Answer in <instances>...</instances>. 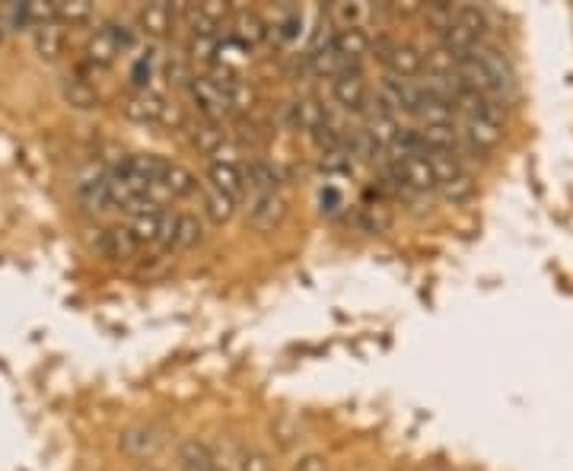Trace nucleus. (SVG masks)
<instances>
[{
  "label": "nucleus",
  "mask_w": 573,
  "mask_h": 471,
  "mask_svg": "<svg viewBox=\"0 0 573 471\" xmlns=\"http://www.w3.org/2000/svg\"><path fill=\"white\" fill-rule=\"evenodd\" d=\"M459 77L472 86V90L491 96V99H507L516 90V71H513V61L507 58V51L491 45V42H481L472 55H465L459 61Z\"/></svg>",
  "instance_id": "f257e3e1"
},
{
  "label": "nucleus",
  "mask_w": 573,
  "mask_h": 471,
  "mask_svg": "<svg viewBox=\"0 0 573 471\" xmlns=\"http://www.w3.org/2000/svg\"><path fill=\"white\" fill-rule=\"evenodd\" d=\"M376 58L382 61L389 77H398V80H418L427 67V51L421 45H414L411 39H392V36H382L376 39L373 45Z\"/></svg>",
  "instance_id": "f03ea898"
},
{
  "label": "nucleus",
  "mask_w": 573,
  "mask_h": 471,
  "mask_svg": "<svg viewBox=\"0 0 573 471\" xmlns=\"http://www.w3.org/2000/svg\"><path fill=\"white\" fill-rule=\"evenodd\" d=\"M125 115L134 121V125H144V128H182L185 118L179 112L176 102H169L163 93H134L125 102Z\"/></svg>",
  "instance_id": "7ed1b4c3"
},
{
  "label": "nucleus",
  "mask_w": 573,
  "mask_h": 471,
  "mask_svg": "<svg viewBox=\"0 0 573 471\" xmlns=\"http://www.w3.org/2000/svg\"><path fill=\"white\" fill-rule=\"evenodd\" d=\"M185 93H188V99H191V106H195L198 118L220 121L227 112H233L227 90H223V83H220L211 71L191 77V83L185 86Z\"/></svg>",
  "instance_id": "20e7f679"
},
{
  "label": "nucleus",
  "mask_w": 573,
  "mask_h": 471,
  "mask_svg": "<svg viewBox=\"0 0 573 471\" xmlns=\"http://www.w3.org/2000/svg\"><path fill=\"white\" fill-rule=\"evenodd\" d=\"M207 185L223 191V195H230L236 201H246L249 195V185H246V169L242 163L233 156V147L227 144L214 160H207Z\"/></svg>",
  "instance_id": "39448f33"
},
{
  "label": "nucleus",
  "mask_w": 573,
  "mask_h": 471,
  "mask_svg": "<svg viewBox=\"0 0 573 471\" xmlns=\"http://www.w3.org/2000/svg\"><path fill=\"white\" fill-rule=\"evenodd\" d=\"M290 214V201L284 191H255L246 195V220L255 226L258 233L277 230Z\"/></svg>",
  "instance_id": "423d86ee"
},
{
  "label": "nucleus",
  "mask_w": 573,
  "mask_h": 471,
  "mask_svg": "<svg viewBox=\"0 0 573 471\" xmlns=\"http://www.w3.org/2000/svg\"><path fill=\"white\" fill-rule=\"evenodd\" d=\"M332 99L344 112H354V115H367L373 106H370V86H367V77H363L360 64H351L347 71H341L335 80H332Z\"/></svg>",
  "instance_id": "0eeeda50"
},
{
  "label": "nucleus",
  "mask_w": 573,
  "mask_h": 471,
  "mask_svg": "<svg viewBox=\"0 0 573 471\" xmlns=\"http://www.w3.org/2000/svg\"><path fill=\"white\" fill-rule=\"evenodd\" d=\"M185 137H188V144L191 150H198L201 156H207V160H214V156L230 144V137L227 131H223L220 121H211V118H185V125H182Z\"/></svg>",
  "instance_id": "6e6552de"
},
{
  "label": "nucleus",
  "mask_w": 573,
  "mask_h": 471,
  "mask_svg": "<svg viewBox=\"0 0 573 471\" xmlns=\"http://www.w3.org/2000/svg\"><path fill=\"white\" fill-rule=\"evenodd\" d=\"M163 71H166V58L160 55V48H156L153 42L137 48L131 55V64H128V80L134 86V93H150L153 80H160Z\"/></svg>",
  "instance_id": "1a4fd4ad"
},
{
  "label": "nucleus",
  "mask_w": 573,
  "mask_h": 471,
  "mask_svg": "<svg viewBox=\"0 0 573 471\" xmlns=\"http://www.w3.org/2000/svg\"><path fill=\"white\" fill-rule=\"evenodd\" d=\"M204 242V220L191 211H169V226H166V242L163 249H195Z\"/></svg>",
  "instance_id": "9d476101"
},
{
  "label": "nucleus",
  "mask_w": 573,
  "mask_h": 471,
  "mask_svg": "<svg viewBox=\"0 0 573 471\" xmlns=\"http://www.w3.org/2000/svg\"><path fill=\"white\" fill-rule=\"evenodd\" d=\"M121 58V48L112 36V29L109 23L106 26H99L90 39H86L83 45V67L90 74H102V71H109V67Z\"/></svg>",
  "instance_id": "9b49d317"
},
{
  "label": "nucleus",
  "mask_w": 573,
  "mask_h": 471,
  "mask_svg": "<svg viewBox=\"0 0 573 471\" xmlns=\"http://www.w3.org/2000/svg\"><path fill=\"white\" fill-rule=\"evenodd\" d=\"M395 160V156H392ZM398 169H402V179H405V188L411 195H430V191H440V182H437V172H433V163L427 153H414V156H402V160H395Z\"/></svg>",
  "instance_id": "f8f14e48"
},
{
  "label": "nucleus",
  "mask_w": 573,
  "mask_h": 471,
  "mask_svg": "<svg viewBox=\"0 0 573 471\" xmlns=\"http://www.w3.org/2000/svg\"><path fill=\"white\" fill-rule=\"evenodd\" d=\"M93 249L106 258H115V261H128V258H137L141 255V242L131 233V226H106V230H99V236L93 239Z\"/></svg>",
  "instance_id": "ddd939ff"
},
{
  "label": "nucleus",
  "mask_w": 573,
  "mask_h": 471,
  "mask_svg": "<svg viewBox=\"0 0 573 471\" xmlns=\"http://www.w3.org/2000/svg\"><path fill=\"white\" fill-rule=\"evenodd\" d=\"M230 32L252 51H258L262 45L271 42V23L258 10H236Z\"/></svg>",
  "instance_id": "4468645a"
},
{
  "label": "nucleus",
  "mask_w": 573,
  "mask_h": 471,
  "mask_svg": "<svg viewBox=\"0 0 573 471\" xmlns=\"http://www.w3.org/2000/svg\"><path fill=\"white\" fill-rule=\"evenodd\" d=\"M77 201L86 207V211H109L112 207V185H109V172H86L77 182Z\"/></svg>",
  "instance_id": "2eb2a0df"
},
{
  "label": "nucleus",
  "mask_w": 573,
  "mask_h": 471,
  "mask_svg": "<svg viewBox=\"0 0 573 471\" xmlns=\"http://www.w3.org/2000/svg\"><path fill=\"white\" fill-rule=\"evenodd\" d=\"M128 226H131V233L137 236V242H141V246L163 249L166 226H169V211H163V207H153V211L134 214V217L128 220Z\"/></svg>",
  "instance_id": "dca6fc26"
},
{
  "label": "nucleus",
  "mask_w": 573,
  "mask_h": 471,
  "mask_svg": "<svg viewBox=\"0 0 573 471\" xmlns=\"http://www.w3.org/2000/svg\"><path fill=\"white\" fill-rule=\"evenodd\" d=\"M287 118H290V125L303 131V134H316L328 118V109L322 106V102L316 96H300V99H293L290 106H287Z\"/></svg>",
  "instance_id": "f3484780"
},
{
  "label": "nucleus",
  "mask_w": 573,
  "mask_h": 471,
  "mask_svg": "<svg viewBox=\"0 0 573 471\" xmlns=\"http://www.w3.org/2000/svg\"><path fill=\"white\" fill-rule=\"evenodd\" d=\"M176 7L172 4H147L137 13V32H144L147 39H166L176 29Z\"/></svg>",
  "instance_id": "a211bd4d"
},
{
  "label": "nucleus",
  "mask_w": 573,
  "mask_h": 471,
  "mask_svg": "<svg viewBox=\"0 0 573 471\" xmlns=\"http://www.w3.org/2000/svg\"><path fill=\"white\" fill-rule=\"evenodd\" d=\"M242 169H246L249 195H255V191H284V172H281V166H277V163L255 156V160H249Z\"/></svg>",
  "instance_id": "6ab92c4d"
},
{
  "label": "nucleus",
  "mask_w": 573,
  "mask_h": 471,
  "mask_svg": "<svg viewBox=\"0 0 573 471\" xmlns=\"http://www.w3.org/2000/svg\"><path fill=\"white\" fill-rule=\"evenodd\" d=\"M306 36V23H303V10L297 7H284L277 13V20L271 23V39L281 48H297L300 39Z\"/></svg>",
  "instance_id": "aec40b11"
},
{
  "label": "nucleus",
  "mask_w": 573,
  "mask_h": 471,
  "mask_svg": "<svg viewBox=\"0 0 573 471\" xmlns=\"http://www.w3.org/2000/svg\"><path fill=\"white\" fill-rule=\"evenodd\" d=\"M61 96L67 106H74L80 112H90L99 106V90L90 83V77H83V74H67L61 80Z\"/></svg>",
  "instance_id": "412c9836"
},
{
  "label": "nucleus",
  "mask_w": 573,
  "mask_h": 471,
  "mask_svg": "<svg viewBox=\"0 0 573 471\" xmlns=\"http://www.w3.org/2000/svg\"><path fill=\"white\" fill-rule=\"evenodd\" d=\"M373 36L367 29H335V48L347 64H360L373 51Z\"/></svg>",
  "instance_id": "4be33fe9"
},
{
  "label": "nucleus",
  "mask_w": 573,
  "mask_h": 471,
  "mask_svg": "<svg viewBox=\"0 0 573 471\" xmlns=\"http://www.w3.org/2000/svg\"><path fill=\"white\" fill-rule=\"evenodd\" d=\"M354 223L360 226L363 233H389L392 230V223H395V214H392V207L386 201H363L357 211H354Z\"/></svg>",
  "instance_id": "5701e85b"
},
{
  "label": "nucleus",
  "mask_w": 573,
  "mask_h": 471,
  "mask_svg": "<svg viewBox=\"0 0 573 471\" xmlns=\"http://www.w3.org/2000/svg\"><path fill=\"white\" fill-rule=\"evenodd\" d=\"M179 462L182 471H230L201 440H185L179 446Z\"/></svg>",
  "instance_id": "b1692460"
},
{
  "label": "nucleus",
  "mask_w": 573,
  "mask_h": 471,
  "mask_svg": "<svg viewBox=\"0 0 573 471\" xmlns=\"http://www.w3.org/2000/svg\"><path fill=\"white\" fill-rule=\"evenodd\" d=\"M64 42L67 32L61 23H48V26H36L32 29V48L42 61H58L64 55Z\"/></svg>",
  "instance_id": "393cba45"
},
{
  "label": "nucleus",
  "mask_w": 573,
  "mask_h": 471,
  "mask_svg": "<svg viewBox=\"0 0 573 471\" xmlns=\"http://www.w3.org/2000/svg\"><path fill=\"white\" fill-rule=\"evenodd\" d=\"M236 207H239L236 198L223 195V191H217V188H211V185H204V191H201V211H204V217L211 220V223L220 226V223L233 220Z\"/></svg>",
  "instance_id": "a878e982"
},
{
  "label": "nucleus",
  "mask_w": 573,
  "mask_h": 471,
  "mask_svg": "<svg viewBox=\"0 0 573 471\" xmlns=\"http://www.w3.org/2000/svg\"><path fill=\"white\" fill-rule=\"evenodd\" d=\"M163 185H166V191L172 198H191V195H198V191H204V185L195 179V172H191L188 166H182V163H169Z\"/></svg>",
  "instance_id": "bb28decb"
},
{
  "label": "nucleus",
  "mask_w": 573,
  "mask_h": 471,
  "mask_svg": "<svg viewBox=\"0 0 573 471\" xmlns=\"http://www.w3.org/2000/svg\"><path fill=\"white\" fill-rule=\"evenodd\" d=\"M252 58V48L242 45L233 32H220V42H217V67L223 71H239L242 64Z\"/></svg>",
  "instance_id": "cd10ccee"
},
{
  "label": "nucleus",
  "mask_w": 573,
  "mask_h": 471,
  "mask_svg": "<svg viewBox=\"0 0 573 471\" xmlns=\"http://www.w3.org/2000/svg\"><path fill=\"white\" fill-rule=\"evenodd\" d=\"M453 23L459 29H465L468 36L484 42V32H488V10H481L478 4H459V7H453Z\"/></svg>",
  "instance_id": "c85d7f7f"
},
{
  "label": "nucleus",
  "mask_w": 573,
  "mask_h": 471,
  "mask_svg": "<svg viewBox=\"0 0 573 471\" xmlns=\"http://www.w3.org/2000/svg\"><path fill=\"white\" fill-rule=\"evenodd\" d=\"M370 7L367 4H335L332 10H328V16H332V23L338 29H363V23L370 20Z\"/></svg>",
  "instance_id": "c756f323"
},
{
  "label": "nucleus",
  "mask_w": 573,
  "mask_h": 471,
  "mask_svg": "<svg viewBox=\"0 0 573 471\" xmlns=\"http://www.w3.org/2000/svg\"><path fill=\"white\" fill-rule=\"evenodd\" d=\"M58 23H71V26H83L93 20V4L90 0H58Z\"/></svg>",
  "instance_id": "7c9ffc66"
},
{
  "label": "nucleus",
  "mask_w": 573,
  "mask_h": 471,
  "mask_svg": "<svg viewBox=\"0 0 573 471\" xmlns=\"http://www.w3.org/2000/svg\"><path fill=\"white\" fill-rule=\"evenodd\" d=\"M440 195L449 201V204H465V201H472L475 198V179H472V172H462V176H456L453 182H446L440 185Z\"/></svg>",
  "instance_id": "2f4dec72"
},
{
  "label": "nucleus",
  "mask_w": 573,
  "mask_h": 471,
  "mask_svg": "<svg viewBox=\"0 0 573 471\" xmlns=\"http://www.w3.org/2000/svg\"><path fill=\"white\" fill-rule=\"evenodd\" d=\"M319 169L325 172V176H351V172H354V156H351V150L319 153Z\"/></svg>",
  "instance_id": "473e14b6"
},
{
  "label": "nucleus",
  "mask_w": 573,
  "mask_h": 471,
  "mask_svg": "<svg viewBox=\"0 0 573 471\" xmlns=\"http://www.w3.org/2000/svg\"><path fill=\"white\" fill-rule=\"evenodd\" d=\"M121 446H125L131 456H147V452H153L156 446V436L150 430H128L125 436H121Z\"/></svg>",
  "instance_id": "72a5a7b5"
},
{
  "label": "nucleus",
  "mask_w": 573,
  "mask_h": 471,
  "mask_svg": "<svg viewBox=\"0 0 573 471\" xmlns=\"http://www.w3.org/2000/svg\"><path fill=\"white\" fill-rule=\"evenodd\" d=\"M344 207H347V201H344V191L341 188H335V185H322L319 188V211L325 217H338Z\"/></svg>",
  "instance_id": "f704fd0d"
},
{
  "label": "nucleus",
  "mask_w": 573,
  "mask_h": 471,
  "mask_svg": "<svg viewBox=\"0 0 573 471\" xmlns=\"http://www.w3.org/2000/svg\"><path fill=\"white\" fill-rule=\"evenodd\" d=\"M109 29H112V36L121 48V55H128V51H137V29L125 20H109Z\"/></svg>",
  "instance_id": "c9c22d12"
},
{
  "label": "nucleus",
  "mask_w": 573,
  "mask_h": 471,
  "mask_svg": "<svg viewBox=\"0 0 573 471\" xmlns=\"http://www.w3.org/2000/svg\"><path fill=\"white\" fill-rule=\"evenodd\" d=\"M239 471H271V456L262 449H255V446L242 449L239 452Z\"/></svg>",
  "instance_id": "e433bc0d"
},
{
  "label": "nucleus",
  "mask_w": 573,
  "mask_h": 471,
  "mask_svg": "<svg viewBox=\"0 0 573 471\" xmlns=\"http://www.w3.org/2000/svg\"><path fill=\"white\" fill-rule=\"evenodd\" d=\"M293 471H328V465H325L322 456L309 452V456H300L297 462H293Z\"/></svg>",
  "instance_id": "4c0bfd02"
}]
</instances>
